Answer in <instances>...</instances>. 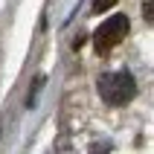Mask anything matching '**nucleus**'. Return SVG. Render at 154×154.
<instances>
[{
    "instance_id": "nucleus-1",
    "label": "nucleus",
    "mask_w": 154,
    "mask_h": 154,
    "mask_svg": "<svg viewBox=\"0 0 154 154\" xmlns=\"http://www.w3.org/2000/svg\"><path fill=\"white\" fill-rule=\"evenodd\" d=\"M96 90H99V96H102L108 105H128L131 99H134V93H137V85H134V79H131V73H125V70H116V73H105L102 79H99V85H96Z\"/></svg>"
},
{
    "instance_id": "nucleus-2",
    "label": "nucleus",
    "mask_w": 154,
    "mask_h": 154,
    "mask_svg": "<svg viewBox=\"0 0 154 154\" xmlns=\"http://www.w3.org/2000/svg\"><path fill=\"white\" fill-rule=\"evenodd\" d=\"M128 17L125 15H113L111 20H105L99 29L93 32V47L99 55H105V52H111L116 44H122V38L128 35Z\"/></svg>"
},
{
    "instance_id": "nucleus-3",
    "label": "nucleus",
    "mask_w": 154,
    "mask_h": 154,
    "mask_svg": "<svg viewBox=\"0 0 154 154\" xmlns=\"http://www.w3.org/2000/svg\"><path fill=\"white\" fill-rule=\"evenodd\" d=\"M143 15H146L148 23H154V0H146L143 3Z\"/></svg>"
},
{
    "instance_id": "nucleus-4",
    "label": "nucleus",
    "mask_w": 154,
    "mask_h": 154,
    "mask_svg": "<svg viewBox=\"0 0 154 154\" xmlns=\"http://www.w3.org/2000/svg\"><path fill=\"white\" fill-rule=\"evenodd\" d=\"M116 0H93V12H105V9H111Z\"/></svg>"
}]
</instances>
